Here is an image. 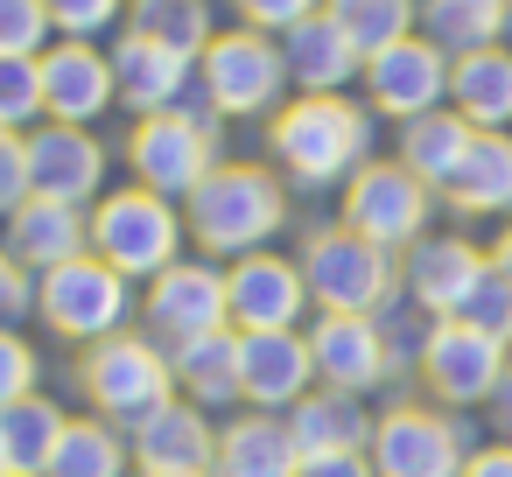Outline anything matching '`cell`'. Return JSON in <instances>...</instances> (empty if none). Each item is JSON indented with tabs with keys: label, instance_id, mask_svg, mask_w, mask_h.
Here are the masks:
<instances>
[{
	"label": "cell",
	"instance_id": "obj_49",
	"mask_svg": "<svg viewBox=\"0 0 512 477\" xmlns=\"http://www.w3.org/2000/svg\"><path fill=\"white\" fill-rule=\"evenodd\" d=\"M127 8H141V0H127Z\"/></svg>",
	"mask_w": 512,
	"mask_h": 477
},
{
	"label": "cell",
	"instance_id": "obj_28",
	"mask_svg": "<svg viewBox=\"0 0 512 477\" xmlns=\"http://www.w3.org/2000/svg\"><path fill=\"white\" fill-rule=\"evenodd\" d=\"M442 204L463 218H512V134H477Z\"/></svg>",
	"mask_w": 512,
	"mask_h": 477
},
{
	"label": "cell",
	"instance_id": "obj_44",
	"mask_svg": "<svg viewBox=\"0 0 512 477\" xmlns=\"http://www.w3.org/2000/svg\"><path fill=\"white\" fill-rule=\"evenodd\" d=\"M463 477H512V442H491V449H470Z\"/></svg>",
	"mask_w": 512,
	"mask_h": 477
},
{
	"label": "cell",
	"instance_id": "obj_6",
	"mask_svg": "<svg viewBox=\"0 0 512 477\" xmlns=\"http://www.w3.org/2000/svg\"><path fill=\"white\" fill-rule=\"evenodd\" d=\"M36 316L71 337V344H99V337H120L127 316H134V281L120 267H106L99 253H78L50 274H36Z\"/></svg>",
	"mask_w": 512,
	"mask_h": 477
},
{
	"label": "cell",
	"instance_id": "obj_13",
	"mask_svg": "<svg viewBox=\"0 0 512 477\" xmlns=\"http://www.w3.org/2000/svg\"><path fill=\"white\" fill-rule=\"evenodd\" d=\"M358 85H365L372 120H400V127H407V120H421V113L449 106V57H442L428 36H407V43H393V50L365 57Z\"/></svg>",
	"mask_w": 512,
	"mask_h": 477
},
{
	"label": "cell",
	"instance_id": "obj_8",
	"mask_svg": "<svg viewBox=\"0 0 512 477\" xmlns=\"http://www.w3.org/2000/svg\"><path fill=\"white\" fill-rule=\"evenodd\" d=\"M218 155H225V127H204L190 113H148L127 134L134 183L155 190V197H169V204H190V190L218 169Z\"/></svg>",
	"mask_w": 512,
	"mask_h": 477
},
{
	"label": "cell",
	"instance_id": "obj_30",
	"mask_svg": "<svg viewBox=\"0 0 512 477\" xmlns=\"http://www.w3.org/2000/svg\"><path fill=\"white\" fill-rule=\"evenodd\" d=\"M64 407L29 393V400H8L0 407V470H22V477H50V456L64 442Z\"/></svg>",
	"mask_w": 512,
	"mask_h": 477
},
{
	"label": "cell",
	"instance_id": "obj_4",
	"mask_svg": "<svg viewBox=\"0 0 512 477\" xmlns=\"http://www.w3.org/2000/svg\"><path fill=\"white\" fill-rule=\"evenodd\" d=\"M183 239H190L183 232V204H169V197H155L141 183L106 190L92 204V253L106 267H120L127 281H155L162 267H176L183 260Z\"/></svg>",
	"mask_w": 512,
	"mask_h": 477
},
{
	"label": "cell",
	"instance_id": "obj_3",
	"mask_svg": "<svg viewBox=\"0 0 512 477\" xmlns=\"http://www.w3.org/2000/svg\"><path fill=\"white\" fill-rule=\"evenodd\" d=\"M316 316H379L400 295V253L358 239L351 225H316L295 253Z\"/></svg>",
	"mask_w": 512,
	"mask_h": 477
},
{
	"label": "cell",
	"instance_id": "obj_1",
	"mask_svg": "<svg viewBox=\"0 0 512 477\" xmlns=\"http://www.w3.org/2000/svg\"><path fill=\"white\" fill-rule=\"evenodd\" d=\"M267 155L302 183V190H344L365 162H372V106L365 99H344V92H323V99H288L274 120H267Z\"/></svg>",
	"mask_w": 512,
	"mask_h": 477
},
{
	"label": "cell",
	"instance_id": "obj_16",
	"mask_svg": "<svg viewBox=\"0 0 512 477\" xmlns=\"http://www.w3.org/2000/svg\"><path fill=\"white\" fill-rule=\"evenodd\" d=\"M29 183L36 197H57V204H78L92 211L106 197V141L92 127H57L43 120L29 134Z\"/></svg>",
	"mask_w": 512,
	"mask_h": 477
},
{
	"label": "cell",
	"instance_id": "obj_10",
	"mask_svg": "<svg viewBox=\"0 0 512 477\" xmlns=\"http://www.w3.org/2000/svg\"><path fill=\"white\" fill-rule=\"evenodd\" d=\"M505 365H512V344L484 337V330L463 323V316L428 323V337H421V351H414V372H421V386H428L442 407H484V400L498 393Z\"/></svg>",
	"mask_w": 512,
	"mask_h": 477
},
{
	"label": "cell",
	"instance_id": "obj_35",
	"mask_svg": "<svg viewBox=\"0 0 512 477\" xmlns=\"http://www.w3.org/2000/svg\"><path fill=\"white\" fill-rule=\"evenodd\" d=\"M43 120V57H0V127L36 134Z\"/></svg>",
	"mask_w": 512,
	"mask_h": 477
},
{
	"label": "cell",
	"instance_id": "obj_7",
	"mask_svg": "<svg viewBox=\"0 0 512 477\" xmlns=\"http://www.w3.org/2000/svg\"><path fill=\"white\" fill-rule=\"evenodd\" d=\"M197 92L225 113V120H260L288 106V64L281 43L260 29H218V43L197 57Z\"/></svg>",
	"mask_w": 512,
	"mask_h": 477
},
{
	"label": "cell",
	"instance_id": "obj_38",
	"mask_svg": "<svg viewBox=\"0 0 512 477\" xmlns=\"http://www.w3.org/2000/svg\"><path fill=\"white\" fill-rule=\"evenodd\" d=\"M463 323H477L484 337H498V344H512V281L498 274V267H484V281L463 295V309H456Z\"/></svg>",
	"mask_w": 512,
	"mask_h": 477
},
{
	"label": "cell",
	"instance_id": "obj_21",
	"mask_svg": "<svg viewBox=\"0 0 512 477\" xmlns=\"http://www.w3.org/2000/svg\"><path fill=\"white\" fill-rule=\"evenodd\" d=\"M127 449L141 470H211L218 463V421L197 400H162L155 414H141L127 428Z\"/></svg>",
	"mask_w": 512,
	"mask_h": 477
},
{
	"label": "cell",
	"instance_id": "obj_5",
	"mask_svg": "<svg viewBox=\"0 0 512 477\" xmlns=\"http://www.w3.org/2000/svg\"><path fill=\"white\" fill-rule=\"evenodd\" d=\"M78 386H85V400H92L113 428H134L141 414H155L162 400H176L169 351H162L155 337H134V330L85 344V358H78Z\"/></svg>",
	"mask_w": 512,
	"mask_h": 477
},
{
	"label": "cell",
	"instance_id": "obj_33",
	"mask_svg": "<svg viewBox=\"0 0 512 477\" xmlns=\"http://www.w3.org/2000/svg\"><path fill=\"white\" fill-rule=\"evenodd\" d=\"M127 428H113L106 414H71L64 442L50 456V477H127Z\"/></svg>",
	"mask_w": 512,
	"mask_h": 477
},
{
	"label": "cell",
	"instance_id": "obj_29",
	"mask_svg": "<svg viewBox=\"0 0 512 477\" xmlns=\"http://www.w3.org/2000/svg\"><path fill=\"white\" fill-rule=\"evenodd\" d=\"M169 372H176V393L197 400L204 414L246 400V393H239V330H211V337H197V344H176V351H169Z\"/></svg>",
	"mask_w": 512,
	"mask_h": 477
},
{
	"label": "cell",
	"instance_id": "obj_9",
	"mask_svg": "<svg viewBox=\"0 0 512 477\" xmlns=\"http://www.w3.org/2000/svg\"><path fill=\"white\" fill-rule=\"evenodd\" d=\"M428 211H435V190L414 169H400L393 155H372L344 183V225L386 253H407L414 239H428Z\"/></svg>",
	"mask_w": 512,
	"mask_h": 477
},
{
	"label": "cell",
	"instance_id": "obj_41",
	"mask_svg": "<svg viewBox=\"0 0 512 477\" xmlns=\"http://www.w3.org/2000/svg\"><path fill=\"white\" fill-rule=\"evenodd\" d=\"M36 344L22 337V330H0V407L8 400H29L36 393Z\"/></svg>",
	"mask_w": 512,
	"mask_h": 477
},
{
	"label": "cell",
	"instance_id": "obj_23",
	"mask_svg": "<svg viewBox=\"0 0 512 477\" xmlns=\"http://www.w3.org/2000/svg\"><path fill=\"white\" fill-rule=\"evenodd\" d=\"M295 470H302V449H295V435H288V414L246 407V414H232V421L218 428V463H211V477H295Z\"/></svg>",
	"mask_w": 512,
	"mask_h": 477
},
{
	"label": "cell",
	"instance_id": "obj_48",
	"mask_svg": "<svg viewBox=\"0 0 512 477\" xmlns=\"http://www.w3.org/2000/svg\"><path fill=\"white\" fill-rule=\"evenodd\" d=\"M0 477H22V470H0Z\"/></svg>",
	"mask_w": 512,
	"mask_h": 477
},
{
	"label": "cell",
	"instance_id": "obj_26",
	"mask_svg": "<svg viewBox=\"0 0 512 477\" xmlns=\"http://www.w3.org/2000/svg\"><path fill=\"white\" fill-rule=\"evenodd\" d=\"M470 141H477V127H470L456 106H435V113H421V120H407V127H400L393 162H400V169H414L428 190H449V176L463 169Z\"/></svg>",
	"mask_w": 512,
	"mask_h": 477
},
{
	"label": "cell",
	"instance_id": "obj_31",
	"mask_svg": "<svg viewBox=\"0 0 512 477\" xmlns=\"http://www.w3.org/2000/svg\"><path fill=\"white\" fill-rule=\"evenodd\" d=\"M421 36L456 64L470 50H491L512 36V15H505V0H421Z\"/></svg>",
	"mask_w": 512,
	"mask_h": 477
},
{
	"label": "cell",
	"instance_id": "obj_22",
	"mask_svg": "<svg viewBox=\"0 0 512 477\" xmlns=\"http://www.w3.org/2000/svg\"><path fill=\"white\" fill-rule=\"evenodd\" d=\"M8 253L29 267V274H50L78 253H92V211L78 204H57V197H29L15 218H8Z\"/></svg>",
	"mask_w": 512,
	"mask_h": 477
},
{
	"label": "cell",
	"instance_id": "obj_32",
	"mask_svg": "<svg viewBox=\"0 0 512 477\" xmlns=\"http://www.w3.org/2000/svg\"><path fill=\"white\" fill-rule=\"evenodd\" d=\"M127 29L197 64L218 43V8L211 0H141V8H127Z\"/></svg>",
	"mask_w": 512,
	"mask_h": 477
},
{
	"label": "cell",
	"instance_id": "obj_17",
	"mask_svg": "<svg viewBox=\"0 0 512 477\" xmlns=\"http://www.w3.org/2000/svg\"><path fill=\"white\" fill-rule=\"evenodd\" d=\"M302 337H309V358H316V386L372 393L393 372V344H386L379 316H316Z\"/></svg>",
	"mask_w": 512,
	"mask_h": 477
},
{
	"label": "cell",
	"instance_id": "obj_18",
	"mask_svg": "<svg viewBox=\"0 0 512 477\" xmlns=\"http://www.w3.org/2000/svg\"><path fill=\"white\" fill-rule=\"evenodd\" d=\"M239 393L260 414H288L295 400L316 393V358L302 330H253L239 337Z\"/></svg>",
	"mask_w": 512,
	"mask_h": 477
},
{
	"label": "cell",
	"instance_id": "obj_36",
	"mask_svg": "<svg viewBox=\"0 0 512 477\" xmlns=\"http://www.w3.org/2000/svg\"><path fill=\"white\" fill-rule=\"evenodd\" d=\"M43 8H50V29L64 43H99L127 22V0H43Z\"/></svg>",
	"mask_w": 512,
	"mask_h": 477
},
{
	"label": "cell",
	"instance_id": "obj_39",
	"mask_svg": "<svg viewBox=\"0 0 512 477\" xmlns=\"http://www.w3.org/2000/svg\"><path fill=\"white\" fill-rule=\"evenodd\" d=\"M239 8V29H260V36H288V29H302L309 15H323V0H232Z\"/></svg>",
	"mask_w": 512,
	"mask_h": 477
},
{
	"label": "cell",
	"instance_id": "obj_11",
	"mask_svg": "<svg viewBox=\"0 0 512 477\" xmlns=\"http://www.w3.org/2000/svg\"><path fill=\"white\" fill-rule=\"evenodd\" d=\"M141 316H148V337H155L162 351L197 344V337H211V330H232L225 267H211V260H176V267H162V274L148 281V295H141Z\"/></svg>",
	"mask_w": 512,
	"mask_h": 477
},
{
	"label": "cell",
	"instance_id": "obj_2",
	"mask_svg": "<svg viewBox=\"0 0 512 477\" xmlns=\"http://www.w3.org/2000/svg\"><path fill=\"white\" fill-rule=\"evenodd\" d=\"M288 225V190L274 169L260 162H218L190 204H183V232L211 253V260H246V253H267V239Z\"/></svg>",
	"mask_w": 512,
	"mask_h": 477
},
{
	"label": "cell",
	"instance_id": "obj_20",
	"mask_svg": "<svg viewBox=\"0 0 512 477\" xmlns=\"http://www.w3.org/2000/svg\"><path fill=\"white\" fill-rule=\"evenodd\" d=\"M106 106H120L113 99V57L99 43H64L57 36L43 50V113L57 127H92V120H106Z\"/></svg>",
	"mask_w": 512,
	"mask_h": 477
},
{
	"label": "cell",
	"instance_id": "obj_25",
	"mask_svg": "<svg viewBox=\"0 0 512 477\" xmlns=\"http://www.w3.org/2000/svg\"><path fill=\"white\" fill-rule=\"evenodd\" d=\"M449 106L477 134H512V43L470 50L449 64Z\"/></svg>",
	"mask_w": 512,
	"mask_h": 477
},
{
	"label": "cell",
	"instance_id": "obj_43",
	"mask_svg": "<svg viewBox=\"0 0 512 477\" xmlns=\"http://www.w3.org/2000/svg\"><path fill=\"white\" fill-rule=\"evenodd\" d=\"M295 477H379L365 449H337V456H302Z\"/></svg>",
	"mask_w": 512,
	"mask_h": 477
},
{
	"label": "cell",
	"instance_id": "obj_27",
	"mask_svg": "<svg viewBox=\"0 0 512 477\" xmlns=\"http://www.w3.org/2000/svg\"><path fill=\"white\" fill-rule=\"evenodd\" d=\"M372 421H379V414H365V400H358V393H337V386H316L309 400L288 407V435H295L302 456L365 449V442H372Z\"/></svg>",
	"mask_w": 512,
	"mask_h": 477
},
{
	"label": "cell",
	"instance_id": "obj_14",
	"mask_svg": "<svg viewBox=\"0 0 512 477\" xmlns=\"http://www.w3.org/2000/svg\"><path fill=\"white\" fill-rule=\"evenodd\" d=\"M225 309H232V330L253 337V330H302L316 302L288 253H246L225 267Z\"/></svg>",
	"mask_w": 512,
	"mask_h": 477
},
{
	"label": "cell",
	"instance_id": "obj_42",
	"mask_svg": "<svg viewBox=\"0 0 512 477\" xmlns=\"http://www.w3.org/2000/svg\"><path fill=\"white\" fill-rule=\"evenodd\" d=\"M29 309H36V274L8 253V239H0V330H15Z\"/></svg>",
	"mask_w": 512,
	"mask_h": 477
},
{
	"label": "cell",
	"instance_id": "obj_47",
	"mask_svg": "<svg viewBox=\"0 0 512 477\" xmlns=\"http://www.w3.org/2000/svg\"><path fill=\"white\" fill-rule=\"evenodd\" d=\"M141 477H211V470H141Z\"/></svg>",
	"mask_w": 512,
	"mask_h": 477
},
{
	"label": "cell",
	"instance_id": "obj_12",
	"mask_svg": "<svg viewBox=\"0 0 512 477\" xmlns=\"http://www.w3.org/2000/svg\"><path fill=\"white\" fill-rule=\"evenodd\" d=\"M365 456L379 477H463V463H470L463 428L435 407H386L372 421Z\"/></svg>",
	"mask_w": 512,
	"mask_h": 477
},
{
	"label": "cell",
	"instance_id": "obj_45",
	"mask_svg": "<svg viewBox=\"0 0 512 477\" xmlns=\"http://www.w3.org/2000/svg\"><path fill=\"white\" fill-rule=\"evenodd\" d=\"M484 253H491V267H498V274H505V281H512V218H505V225H498V239H491V246H484Z\"/></svg>",
	"mask_w": 512,
	"mask_h": 477
},
{
	"label": "cell",
	"instance_id": "obj_24",
	"mask_svg": "<svg viewBox=\"0 0 512 477\" xmlns=\"http://www.w3.org/2000/svg\"><path fill=\"white\" fill-rule=\"evenodd\" d=\"M281 64H288V85H295L302 99L344 92V85H358V71H365V57L344 43V29H337L330 15H309L302 29H288V36H281Z\"/></svg>",
	"mask_w": 512,
	"mask_h": 477
},
{
	"label": "cell",
	"instance_id": "obj_19",
	"mask_svg": "<svg viewBox=\"0 0 512 477\" xmlns=\"http://www.w3.org/2000/svg\"><path fill=\"white\" fill-rule=\"evenodd\" d=\"M106 57H113V99H120L134 120L176 113V106L190 99V85H197V64H190V57H176V50H162V43L134 36V29H120Z\"/></svg>",
	"mask_w": 512,
	"mask_h": 477
},
{
	"label": "cell",
	"instance_id": "obj_34",
	"mask_svg": "<svg viewBox=\"0 0 512 477\" xmlns=\"http://www.w3.org/2000/svg\"><path fill=\"white\" fill-rule=\"evenodd\" d=\"M323 15L344 29L358 57H379L407 36H421V0H323Z\"/></svg>",
	"mask_w": 512,
	"mask_h": 477
},
{
	"label": "cell",
	"instance_id": "obj_40",
	"mask_svg": "<svg viewBox=\"0 0 512 477\" xmlns=\"http://www.w3.org/2000/svg\"><path fill=\"white\" fill-rule=\"evenodd\" d=\"M29 197H36V183H29V134L0 127V218H15Z\"/></svg>",
	"mask_w": 512,
	"mask_h": 477
},
{
	"label": "cell",
	"instance_id": "obj_46",
	"mask_svg": "<svg viewBox=\"0 0 512 477\" xmlns=\"http://www.w3.org/2000/svg\"><path fill=\"white\" fill-rule=\"evenodd\" d=\"M491 414H498V428L512 435V365H505V379H498V393H491Z\"/></svg>",
	"mask_w": 512,
	"mask_h": 477
},
{
	"label": "cell",
	"instance_id": "obj_15",
	"mask_svg": "<svg viewBox=\"0 0 512 477\" xmlns=\"http://www.w3.org/2000/svg\"><path fill=\"white\" fill-rule=\"evenodd\" d=\"M484 267H491V253L484 246H470L463 232H428V239H414L407 253H400V288H407V302L421 309V316H456L463 309V295L484 281Z\"/></svg>",
	"mask_w": 512,
	"mask_h": 477
},
{
	"label": "cell",
	"instance_id": "obj_37",
	"mask_svg": "<svg viewBox=\"0 0 512 477\" xmlns=\"http://www.w3.org/2000/svg\"><path fill=\"white\" fill-rule=\"evenodd\" d=\"M57 43L43 0H0V57H43Z\"/></svg>",
	"mask_w": 512,
	"mask_h": 477
}]
</instances>
